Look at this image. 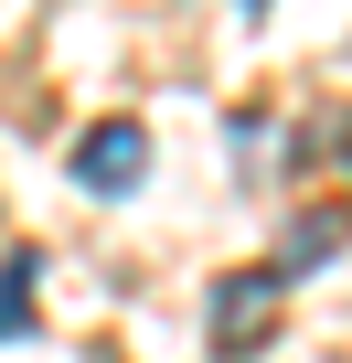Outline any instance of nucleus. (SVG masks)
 Returning <instances> with one entry per match:
<instances>
[{
  "label": "nucleus",
  "instance_id": "f257e3e1",
  "mask_svg": "<svg viewBox=\"0 0 352 363\" xmlns=\"http://www.w3.org/2000/svg\"><path fill=\"white\" fill-rule=\"evenodd\" d=\"M75 182H86V193H139V182H149V128L139 118H96L75 139Z\"/></svg>",
  "mask_w": 352,
  "mask_h": 363
},
{
  "label": "nucleus",
  "instance_id": "f03ea898",
  "mask_svg": "<svg viewBox=\"0 0 352 363\" xmlns=\"http://www.w3.org/2000/svg\"><path fill=\"white\" fill-rule=\"evenodd\" d=\"M267 320H278V267H246V278L214 289V342H225V352H256Z\"/></svg>",
  "mask_w": 352,
  "mask_h": 363
},
{
  "label": "nucleus",
  "instance_id": "7ed1b4c3",
  "mask_svg": "<svg viewBox=\"0 0 352 363\" xmlns=\"http://www.w3.org/2000/svg\"><path fill=\"white\" fill-rule=\"evenodd\" d=\"M33 267H43V257H11V267H0V342H11L22 310H33Z\"/></svg>",
  "mask_w": 352,
  "mask_h": 363
}]
</instances>
